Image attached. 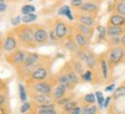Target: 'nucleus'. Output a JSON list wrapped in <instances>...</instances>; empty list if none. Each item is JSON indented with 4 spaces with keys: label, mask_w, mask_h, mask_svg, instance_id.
Listing matches in <instances>:
<instances>
[{
    "label": "nucleus",
    "mask_w": 125,
    "mask_h": 114,
    "mask_svg": "<svg viewBox=\"0 0 125 114\" xmlns=\"http://www.w3.org/2000/svg\"><path fill=\"white\" fill-rule=\"evenodd\" d=\"M111 100H112V97H107L105 99H104V104H103V108H105V110H108L109 108V106L111 105Z\"/></svg>",
    "instance_id": "37998d69"
},
{
    "label": "nucleus",
    "mask_w": 125,
    "mask_h": 114,
    "mask_svg": "<svg viewBox=\"0 0 125 114\" xmlns=\"http://www.w3.org/2000/svg\"><path fill=\"white\" fill-rule=\"evenodd\" d=\"M100 9H101V4L97 2V1H85L83 5L80 7L79 12L92 14L94 16H97L98 13H100Z\"/></svg>",
    "instance_id": "ddd939ff"
},
{
    "label": "nucleus",
    "mask_w": 125,
    "mask_h": 114,
    "mask_svg": "<svg viewBox=\"0 0 125 114\" xmlns=\"http://www.w3.org/2000/svg\"><path fill=\"white\" fill-rule=\"evenodd\" d=\"M116 1L115 0H110L109 2H108V7H107V10H108V13H114L115 12V8H116Z\"/></svg>",
    "instance_id": "ea45409f"
},
{
    "label": "nucleus",
    "mask_w": 125,
    "mask_h": 114,
    "mask_svg": "<svg viewBox=\"0 0 125 114\" xmlns=\"http://www.w3.org/2000/svg\"><path fill=\"white\" fill-rule=\"evenodd\" d=\"M105 57H107L109 67L112 70L115 67L125 61V48L122 45H118L115 47H109L105 51Z\"/></svg>",
    "instance_id": "7ed1b4c3"
},
{
    "label": "nucleus",
    "mask_w": 125,
    "mask_h": 114,
    "mask_svg": "<svg viewBox=\"0 0 125 114\" xmlns=\"http://www.w3.org/2000/svg\"><path fill=\"white\" fill-rule=\"evenodd\" d=\"M36 12V8L34 5H30V4H26L22 6V8H21V13L23 15H28V14H32Z\"/></svg>",
    "instance_id": "c9c22d12"
},
{
    "label": "nucleus",
    "mask_w": 125,
    "mask_h": 114,
    "mask_svg": "<svg viewBox=\"0 0 125 114\" xmlns=\"http://www.w3.org/2000/svg\"><path fill=\"white\" fill-rule=\"evenodd\" d=\"M82 114H100V108L97 105H82Z\"/></svg>",
    "instance_id": "c756f323"
},
{
    "label": "nucleus",
    "mask_w": 125,
    "mask_h": 114,
    "mask_svg": "<svg viewBox=\"0 0 125 114\" xmlns=\"http://www.w3.org/2000/svg\"><path fill=\"white\" fill-rule=\"evenodd\" d=\"M6 9H7V5H6V2L2 1V0H0V13H4Z\"/></svg>",
    "instance_id": "49530a36"
},
{
    "label": "nucleus",
    "mask_w": 125,
    "mask_h": 114,
    "mask_svg": "<svg viewBox=\"0 0 125 114\" xmlns=\"http://www.w3.org/2000/svg\"><path fill=\"white\" fill-rule=\"evenodd\" d=\"M108 37H121L125 32V26H105Z\"/></svg>",
    "instance_id": "4be33fe9"
},
{
    "label": "nucleus",
    "mask_w": 125,
    "mask_h": 114,
    "mask_svg": "<svg viewBox=\"0 0 125 114\" xmlns=\"http://www.w3.org/2000/svg\"><path fill=\"white\" fill-rule=\"evenodd\" d=\"M108 114H122L119 111L116 110V106L111 104V105L109 106V108H108Z\"/></svg>",
    "instance_id": "79ce46f5"
},
{
    "label": "nucleus",
    "mask_w": 125,
    "mask_h": 114,
    "mask_svg": "<svg viewBox=\"0 0 125 114\" xmlns=\"http://www.w3.org/2000/svg\"><path fill=\"white\" fill-rule=\"evenodd\" d=\"M85 65L87 67V69H92V70H95V71L100 70V67H98V55L94 51H90L88 58L86 59Z\"/></svg>",
    "instance_id": "6ab92c4d"
},
{
    "label": "nucleus",
    "mask_w": 125,
    "mask_h": 114,
    "mask_svg": "<svg viewBox=\"0 0 125 114\" xmlns=\"http://www.w3.org/2000/svg\"><path fill=\"white\" fill-rule=\"evenodd\" d=\"M74 99V95H67V96H65L64 98H62V99H59V100H56V105H57V107H59V108H62V106H65L68 103V101H71Z\"/></svg>",
    "instance_id": "7c9ffc66"
},
{
    "label": "nucleus",
    "mask_w": 125,
    "mask_h": 114,
    "mask_svg": "<svg viewBox=\"0 0 125 114\" xmlns=\"http://www.w3.org/2000/svg\"><path fill=\"white\" fill-rule=\"evenodd\" d=\"M14 34L18 38L19 45L23 48H35L36 44L34 42V34L31 24H21L14 28Z\"/></svg>",
    "instance_id": "f257e3e1"
},
{
    "label": "nucleus",
    "mask_w": 125,
    "mask_h": 114,
    "mask_svg": "<svg viewBox=\"0 0 125 114\" xmlns=\"http://www.w3.org/2000/svg\"><path fill=\"white\" fill-rule=\"evenodd\" d=\"M95 96H96V101H97V105H98V108L102 110L103 108V104H104V96H103V92L101 91H96L95 92Z\"/></svg>",
    "instance_id": "e433bc0d"
},
{
    "label": "nucleus",
    "mask_w": 125,
    "mask_h": 114,
    "mask_svg": "<svg viewBox=\"0 0 125 114\" xmlns=\"http://www.w3.org/2000/svg\"><path fill=\"white\" fill-rule=\"evenodd\" d=\"M60 44H62V47L65 48L66 51H68L71 54H74V53L79 50V47H78V45H76V43H75V40L73 38V26H72L70 34L67 35V37L62 40Z\"/></svg>",
    "instance_id": "4468645a"
},
{
    "label": "nucleus",
    "mask_w": 125,
    "mask_h": 114,
    "mask_svg": "<svg viewBox=\"0 0 125 114\" xmlns=\"http://www.w3.org/2000/svg\"><path fill=\"white\" fill-rule=\"evenodd\" d=\"M6 100H7L6 93L5 92H0V106H4L6 104Z\"/></svg>",
    "instance_id": "a18cd8bd"
},
{
    "label": "nucleus",
    "mask_w": 125,
    "mask_h": 114,
    "mask_svg": "<svg viewBox=\"0 0 125 114\" xmlns=\"http://www.w3.org/2000/svg\"><path fill=\"white\" fill-rule=\"evenodd\" d=\"M121 45L125 48V32L121 36Z\"/></svg>",
    "instance_id": "09e8293b"
},
{
    "label": "nucleus",
    "mask_w": 125,
    "mask_h": 114,
    "mask_svg": "<svg viewBox=\"0 0 125 114\" xmlns=\"http://www.w3.org/2000/svg\"><path fill=\"white\" fill-rule=\"evenodd\" d=\"M1 52H4V50H2V42H0V54Z\"/></svg>",
    "instance_id": "3c124183"
},
{
    "label": "nucleus",
    "mask_w": 125,
    "mask_h": 114,
    "mask_svg": "<svg viewBox=\"0 0 125 114\" xmlns=\"http://www.w3.org/2000/svg\"><path fill=\"white\" fill-rule=\"evenodd\" d=\"M73 38H74V40H75V43L79 48H88L89 47L90 39L87 36L82 35L79 31H76L74 28H73Z\"/></svg>",
    "instance_id": "f3484780"
},
{
    "label": "nucleus",
    "mask_w": 125,
    "mask_h": 114,
    "mask_svg": "<svg viewBox=\"0 0 125 114\" xmlns=\"http://www.w3.org/2000/svg\"><path fill=\"white\" fill-rule=\"evenodd\" d=\"M48 28V34H49V42L51 44H57L59 43L57 35H56V31H54V21L53 20H49L48 23L45 24Z\"/></svg>",
    "instance_id": "5701e85b"
},
{
    "label": "nucleus",
    "mask_w": 125,
    "mask_h": 114,
    "mask_svg": "<svg viewBox=\"0 0 125 114\" xmlns=\"http://www.w3.org/2000/svg\"><path fill=\"white\" fill-rule=\"evenodd\" d=\"M83 1H97V2L101 4V1H102V0H83Z\"/></svg>",
    "instance_id": "603ef678"
},
{
    "label": "nucleus",
    "mask_w": 125,
    "mask_h": 114,
    "mask_svg": "<svg viewBox=\"0 0 125 114\" xmlns=\"http://www.w3.org/2000/svg\"><path fill=\"white\" fill-rule=\"evenodd\" d=\"M19 42H18V38H16V36L14 34V31H8L6 36H5L4 40H2V50H4L5 53H9L14 52L15 50H18L19 48Z\"/></svg>",
    "instance_id": "6e6552de"
},
{
    "label": "nucleus",
    "mask_w": 125,
    "mask_h": 114,
    "mask_svg": "<svg viewBox=\"0 0 125 114\" xmlns=\"http://www.w3.org/2000/svg\"><path fill=\"white\" fill-rule=\"evenodd\" d=\"M95 32L97 34V43H103V42L107 40V38H108L107 26L97 24V26H95Z\"/></svg>",
    "instance_id": "a878e982"
},
{
    "label": "nucleus",
    "mask_w": 125,
    "mask_h": 114,
    "mask_svg": "<svg viewBox=\"0 0 125 114\" xmlns=\"http://www.w3.org/2000/svg\"><path fill=\"white\" fill-rule=\"evenodd\" d=\"M116 89V85L114 83H111V84H109L107 88H105V92H114V90Z\"/></svg>",
    "instance_id": "de8ad7c7"
},
{
    "label": "nucleus",
    "mask_w": 125,
    "mask_h": 114,
    "mask_svg": "<svg viewBox=\"0 0 125 114\" xmlns=\"http://www.w3.org/2000/svg\"><path fill=\"white\" fill-rule=\"evenodd\" d=\"M112 100H117L119 98H125V85L121 84L119 87H117L114 92H112Z\"/></svg>",
    "instance_id": "c85d7f7f"
},
{
    "label": "nucleus",
    "mask_w": 125,
    "mask_h": 114,
    "mask_svg": "<svg viewBox=\"0 0 125 114\" xmlns=\"http://www.w3.org/2000/svg\"><path fill=\"white\" fill-rule=\"evenodd\" d=\"M12 26H21V23H22V18L21 16H15V18H12Z\"/></svg>",
    "instance_id": "a19ab883"
},
{
    "label": "nucleus",
    "mask_w": 125,
    "mask_h": 114,
    "mask_svg": "<svg viewBox=\"0 0 125 114\" xmlns=\"http://www.w3.org/2000/svg\"><path fill=\"white\" fill-rule=\"evenodd\" d=\"M71 24H72V26H73L76 31H79V32H81L82 35L87 36L89 39H92V38H93L94 34H95V28H93V26H85V24L76 22V21H73Z\"/></svg>",
    "instance_id": "dca6fc26"
},
{
    "label": "nucleus",
    "mask_w": 125,
    "mask_h": 114,
    "mask_svg": "<svg viewBox=\"0 0 125 114\" xmlns=\"http://www.w3.org/2000/svg\"><path fill=\"white\" fill-rule=\"evenodd\" d=\"M79 101L82 103L81 105H93L96 103V96H95V93H87L81 97Z\"/></svg>",
    "instance_id": "cd10ccee"
},
{
    "label": "nucleus",
    "mask_w": 125,
    "mask_h": 114,
    "mask_svg": "<svg viewBox=\"0 0 125 114\" xmlns=\"http://www.w3.org/2000/svg\"><path fill=\"white\" fill-rule=\"evenodd\" d=\"M107 26H125V16L121 14L114 12L109 15L107 21Z\"/></svg>",
    "instance_id": "aec40b11"
},
{
    "label": "nucleus",
    "mask_w": 125,
    "mask_h": 114,
    "mask_svg": "<svg viewBox=\"0 0 125 114\" xmlns=\"http://www.w3.org/2000/svg\"><path fill=\"white\" fill-rule=\"evenodd\" d=\"M64 69H65V71H66V74H67V76H68L70 81L72 82V84H73L74 87L79 85V83L81 82V81H80V75H78L74 70L72 69V67L70 66L68 61L64 65Z\"/></svg>",
    "instance_id": "412c9836"
},
{
    "label": "nucleus",
    "mask_w": 125,
    "mask_h": 114,
    "mask_svg": "<svg viewBox=\"0 0 125 114\" xmlns=\"http://www.w3.org/2000/svg\"><path fill=\"white\" fill-rule=\"evenodd\" d=\"M109 47H115L121 45V37H108L107 40L104 42Z\"/></svg>",
    "instance_id": "2f4dec72"
},
{
    "label": "nucleus",
    "mask_w": 125,
    "mask_h": 114,
    "mask_svg": "<svg viewBox=\"0 0 125 114\" xmlns=\"http://www.w3.org/2000/svg\"><path fill=\"white\" fill-rule=\"evenodd\" d=\"M115 12L118 14H121V15H123V16H125V1H119V2H117Z\"/></svg>",
    "instance_id": "4c0bfd02"
},
{
    "label": "nucleus",
    "mask_w": 125,
    "mask_h": 114,
    "mask_svg": "<svg viewBox=\"0 0 125 114\" xmlns=\"http://www.w3.org/2000/svg\"><path fill=\"white\" fill-rule=\"evenodd\" d=\"M123 84H124V85H125V82H124V83H123Z\"/></svg>",
    "instance_id": "6e6d98bb"
},
{
    "label": "nucleus",
    "mask_w": 125,
    "mask_h": 114,
    "mask_svg": "<svg viewBox=\"0 0 125 114\" xmlns=\"http://www.w3.org/2000/svg\"><path fill=\"white\" fill-rule=\"evenodd\" d=\"M27 53H28L27 50L19 47L18 50H15L14 52L7 54V57H6V61L8 62L10 66L15 67V68H19L20 66H22L23 63H24V61H26Z\"/></svg>",
    "instance_id": "423d86ee"
},
{
    "label": "nucleus",
    "mask_w": 125,
    "mask_h": 114,
    "mask_svg": "<svg viewBox=\"0 0 125 114\" xmlns=\"http://www.w3.org/2000/svg\"><path fill=\"white\" fill-rule=\"evenodd\" d=\"M57 84L56 77H51L45 81H38V82H26L28 95L29 93H38V95H51L53 91L54 85Z\"/></svg>",
    "instance_id": "f03ea898"
},
{
    "label": "nucleus",
    "mask_w": 125,
    "mask_h": 114,
    "mask_svg": "<svg viewBox=\"0 0 125 114\" xmlns=\"http://www.w3.org/2000/svg\"><path fill=\"white\" fill-rule=\"evenodd\" d=\"M58 15L62 16V18H66L71 22L74 21V13L72 12L71 6H68V5H62V7L58 9Z\"/></svg>",
    "instance_id": "b1692460"
},
{
    "label": "nucleus",
    "mask_w": 125,
    "mask_h": 114,
    "mask_svg": "<svg viewBox=\"0 0 125 114\" xmlns=\"http://www.w3.org/2000/svg\"><path fill=\"white\" fill-rule=\"evenodd\" d=\"M98 67H100V73H101L102 79L104 82H108L109 79H110V71H111V69H110L109 63H108L105 52L98 55Z\"/></svg>",
    "instance_id": "9b49d317"
},
{
    "label": "nucleus",
    "mask_w": 125,
    "mask_h": 114,
    "mask_svg": "<svg viewBox=\"0 0 125 114\" xmlns=\"http://www.w3.org/2000/svg\"><path fill=\"white\" fill-rule=\"evenodd\" d=\"M27 114H35V113H34V112H31V111H30V112H29V113H27Z\"/></svg>",
    "instance_id": "5fc2aeb1"
},
{
    "label": "nucleus",
    "mask_w": 125,
    "mask_h": 114,
    "mask_svg": "<svg viewBox=\"0 0 125 114\" xmlns=\"http://www.w3.org/2000/svg\"><path fill=\"white\" fill-rule=\"evenodd\" d=\"M0 114H8L7 113V110L5 108L4 106H0Z\"/></svg>",
    "instance_id": "8fccbe9b"
},
{
    "label": "nucleus",
    "mask_w": 125,
    "mask_h": 114,
    "mask_svg": "<svg viewBox=\"0 0 125 114\" xmlns=\"http://www.w3.org/2000/svg\"><path fill=\"white\" fill-rule=\"evenodd\" d=\"M67 89L64 88L62 85H60V84H56L53 88V91H52V97H53L54 101L56 100H59V99H62V98H64L65 96H67Z\"/></svg>",
    "instance_id": "393cba45"
},
{
    "label": "nucleus",
    "mask_w": 125,
    "mask_h": 114,
    "mask_svg": "<svg viewBox=\"0 0 125 114\" xmlns=\"http://www.w3.org/2000/svg\"><path fill=\"white\" fill-rule=\"evenodd\" d=\"M48 60H51V58H49L48 55H43V54H40L37 52H28L26 61L23 65L30 69H34L36 66H38L40 63L48 61Z\"/></svg>",
    "instance_id": "1a4fd4ad"
},
{
    "label": "nucleus",
    "mask_w": 125,
    "mask_h": 114,
    "mask_svg": "<svg viewBox=\"0 0 125 114\" xmlns=\"http://www.w3.org/2000/svg\"><path fill=\"white\" fill-rule=\"evenodd\" d=\"M19 93H20V99L22 103H26L27 101V98H28V91H27V88L23 85L22 83L19 84Z\"/></svg>",
    "instance_id": "72a5a7b5"
},
{
    "label": "nucleus",
    "mask_w": 125,
    "mask_h": 114,
    "mask_svg": "<svg viewBox=\"0 0 125 114\" xmlns=\"http://www.w3.org/2000/svg\"><path fill=\"white\" fill-rule=\"evenodd\" d=\"M68 63H70V66L72 67V69L74 70L78 75H82L85 73V70L87 69L85 62L81 61L80 59H78V58L74 57V55H72V58L68 60Z\"/></svg>",
    "instance_id": "a211bd4d"
},
{
    "label": "nucleus",
    "mask_w": 125,
    "mask_h": 114,
    "mask_svg": "<svg viewBox=\"0 0 125 114\" xmlns=\"http://www.w3.org/2000/svg\"><path fill=\"white\" fill-rule=\"evenodd\" d=\"M80 104V101L76 100V99H73V100L68 101L65 106H62V108H60V113L62 114H65V113H71V111L73 108H75L76 106Z\"/></svg>",
    "instance_id": "bb28decb"
},
{
    "label": "nucleus",
    "mask_w": 125,
    "mask_h": 114,
    "mask_svg": "<svg viewBox=\"0 0 125 114\" xmlns=\"http://www.w3.org/2000/svg\"><path fill=\"white\" fill-rule=\"evenodd\" d=\"M36 20H37V15H36L35 13L28 14V15H23L22 16L23 24H32V23H35Z\"/></svg>",
    "instance_id": "473e14b6"
},
{
    "label": "nucleus",
    "mask_w": 125,
    "mask_h": 114,
    "mask_svg": "<svg viewBox=\"0 0 125 114\" xmlns=\"http://www.w3.org/2000/svg\"><path fill=\"white\" fill-rule=\"evenodd\" d=\"M51 60L44 61L36 66L30 74V79L27 82H38V81H45L51 79Z\"/></svg>",
    "instance_id": "20e7f679"
},
{
    "label": "nucleus",
    "mask_w": 125,
    "mask_h": 114,
    "mask_svg": "<svg viewBox=\"0 0 125 114\" xmlns=\"http://www.w3.org/2000/svg\"><path fill=\"white\" fill-rule=\"evenodd\" d=\"M97 16H94L92 14H87V13H82V12H79V10H75L74 12V21L79 23H82L85 26H97Z\"/></svg>",
    "instance_id": "9d476101"
},
{
    "label": "nucleus",
    "mask_w": 125,
    "mask_h": 114,
    "mask_svg": "<svg viewBox=\"0 0 125 114\" xmlns=\"http://www.w3.org/2000/svg\"><path fill=\"white\" fill-rule=\"evenodd\" d=\"M116 2H119V1H125V0H115Z\"/></svg>",
    "instance_id": "864d4df0"
},
{
    "label": "nucleus",
    "mask_w": 125,
    "mask_h": 114,
    "mask_svg": "<svg viewBox=\"0 0 125 114\" xmlns=\"http://www.w3.org/2000/svg\"><path fill=\"white\" fill-rule=\"evenodd\" d=\"M32 34H34V42L36 46H42L45 45L49 40V34H48V28L45 24L40 23H32Z\"/></svg>",
    "instance_id": "39448f33"
},
{
    "label": "nucleus",
    "mask_w": 125,
    "mask_h": 114,
    "mask_svg": "<svg viewBox=\"0 0 125 114\" xmlns=\"http://www.w3.org/2000/svg\"><path fill=\"white\" fill-rule=\"evenodd\" d=\"M34 105H42V104H53L56 103L52 95H38V93H29Z\"/></svg>",
    "instance_id": "2eb2a0df"
},
{
    "label": "nucleus",
    "mask_w": 125,
    "mask_h": 114,
    "mask_svg": "<svg viewBox=\"0 0 125 114\" xmlns=\"http://www.w3.org/2000/svg\"><path fill=\"white\" fill-rule=\"evenodd\" d=\"M54 31H56V35L58 38L59 43H62V40L67 37V35L70 34V31L72 29V24L68 23L62 18H54Z\"/></svg>",
    "instance_id": "0eeeda50"
},
{
    "label": "nucleus",
    "mask_w": 125,
    "mask_h": 114,
    "mask_svg": "<svg viewBox=\"0 0 125 114\" xmlns=\"http://www.w3.org/2000/svg\"><path fill=\"white\" fill-rule=\"evenodd\" d=\"M70 114H82V105L79 104L75 108H73V110L71 111V113Z\"/></svg>",
    "instance_id": "c03bdc74"
},
{
    "label": "nucleus",
    "mask_w": 125,
    "mask_h": 114,
    "mask_svg": "<svg viewBox=\"0 0 125 114\" xmlns=\"http://www.w3.org/2000/svg\"><path fill=\"white\" fill-rule=\"evenodd\" d=\"M34 107V104L31 101H26V103H22V105L20 107V113L21 114H27L29 113Z\"/></svg>",
    "instance_id": "f704fd0d"
},
{
    "label": "nucleus",
    "mask_w": 125,
    "mask_h": 114,
    "mask_svg": "<svg viewBox=\"0 0 125 114\" xmlns=\"http://www.w3.org/2000/svg\"><path fill=\"white\" fill-rule=\"evenodd\" d=\"M83 2H85L83 0H70V6L74 10H79L80 7L83 5Z\"/></svg>",
    "instance_id": "58836bf2"
},
{
    "label": "nucleus",
    "mask_w": 125,
    "mask_h": 114,
    "mask_svg": "<svg viewBox=\"0 0 125 114\" xmlns=\"http://www.w3.org/2000/svg\"><path fill=\"white\" fill-rule=\"evenodd\" d=\"M56 81H57V83L60 84V85H62L64 88L67 89V91L68 92H72L73 90H74V85L72 84V82L70 81V79H68V76H67L66 71H65V69H64V67H62V69H59V71L56 74Z\"/></svg>",
    "instance_id": "f8f14e48"
}]
</instances>
